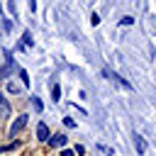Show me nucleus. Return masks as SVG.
Returning <instances> with one entry per match:
<instances>
[{"instance_id":"nucleus-1","label":"nucleus","mask_w":156,"mask_h":156,"mask_svg":"<svg viewBox=\"0 0 156 156\" xmlns=\"http://www.w3.org/2000/svg\"><path fill=\"white\" fill-rule=\"evenodd\" d=\"M24 124H27V115H20V117L12 122V127H10V136L15 139V136H17V134L24 129Z\"/></svg>"},{"instance_id":"nucleus-2","label":"nucleus","mask_w":156,"mask_h":156,"mask_svg":"<svg viewBox=\"0 0 156 156\" xmlns=\"http://www.w3.org/2000/svg\"><path fill=\"white\" fill-rule=\"evenodd\" d=\"M66 141H68V139H66V134H51L46 144H49V146H54V149H58V146H66Z\"/></svg>"},{"instance_id":"nucleus-3","label":"nucleus","mask_w":156,"mask_h":156,"mask_svg":"<svg viewBox=\"0 0 156 156\" xmlns=\"http://www.w3.org/2000/svg\"><path fill=\"white\" fill-rule=\"evenodd\" d=\"M49 136H51L49 127H46L44 122H39V124H37V139H39V141H49Z\"/></svg>"},{"instance_id":"nucleus-4","label":"nucleus","mask_w":156,"mask_h":156,"mask_svg":"<svg viewBox=\"0 0 156 156\" xmlns=\"http://www.w3.org/2000/svg\"><path fill=\"white\" fill-rule=\"evenodd\" d=\"M134 146H136V154L144 156V151H146V141H144L141 134H134Z\"/></svg>"},{"instance_id":"nucleus-5","label":"nucleus","mask_w":156,"mask_h":156,"mask_svg":"<svg viewBox=\"0 0 156 156\" xmlns=\"http://www.w3.org/2000/svg\"><path fill=\"white\" fill-rule=\"evenodd\" d=\"M17 73H20V78H22V85H29V78H27V71H24V68H17Z\"/></svg>"},{"instance_id":"nucleus-6","label":"nucleus","mask_w":156,"mask_h":156,"mask_svg":"<svg viewBox=\"0 0 156 156\" xmlns=\"http://www.w3.org/2000/svg\"><path fill=\"white\" fill-rule=\"evenodd\" d=\"M51 95H54V100L58 102V100H61V88H58V85H51Z\"/></svg>"},{"instance_id":"nucleus-7","label":"nucleus","mask_w":156,"mask_h":156,"mask_svg":"<svg viewBox=\"0 0 156 156\" xmlns=\"http://www.w3.org/2000/svg\"><path fill=\"white\" fill-rule=\"evenodd\" d=\"M22 41H24L27 46H32V44H34V39H32V34H29V32H24V34H22Z\"/></svg>"},{"instance_id":"nucleus-8","label":"nucleus","mask_w":156,"mask_h":156,"mask_svg":"<svg viewBox=\"0 0 156 156\" xmlns=\"http://www.w3.org/2000/svg\"><path fill=\"white\" fill-rule=\"evenodd\" d=\"M32 105H34V110H39V112L44 110V102H41L39 98H32Z\"/></svg>"},{"instance_id":"nucleus-9","label":"nucleus","mask_w":156,"mask_h":156,"mask_svg":"<svg viewBox=\"0 0 156 156\" xmlns=\"http://www.w3.org/2000/svg\"><path fill=\"white\" fill-rule=\"evenodd\" d=\"M0 110H2V112H7V110H10V105H7L5 95H0Z\"/></svg>"},{"instance_id":"nucleus-10","label":"nucleus","mask_w":156,"mask_h":156,"mask_svg":"<svg viewBox=\"0 0 156 156\" xmlns=\"http://www.w3.org/2000/svg\"><path fill=\"white\" fill-rule=\"evenodd\" d=\"M76 154H78V156H83V154H85V146H80V144H76Z\"/></svg>"},{"instance_id":"nucleus-11","label":"nucleus","mask_w":156,"mask_h":156,"mask_svg":"<svg viewBox=\"0 0 156 156\" xmlns=\"http://www.w3.org/2000/svg\"><path fill=\"white\" fill-rule=\"evenodd\" d=\"M63 124H66V127H76V122H73L71 117H66V119H63Z\"/></svg>"},{"instance_id":"nucleus-12","label":"nucleus","mask_w":156,"mask_h":156,"mask_svg":"<svg viewBox=\"0 0 156 156\" xmlns=\"http://www.w3.org/2000/svg\"><path fill=\"white\" fill-rule=\"evenodd\" d=\"M73 154H76V151H71V149H63V151H61V156H73Z\"/></svg>"},{"instance_id":"nucleus-13","label":"nucleus","mask_w":156,"mask_h":156,"mask_svg":"<svg viewBox=\"0 0 156 156\" xmlns=\"http://www.w3.org/2000/svg\"><path fill=\"white\" fill-rule=\"evenodd\" d=\"M0 17H2V7H0Z\"/></svg>"}]
</instances>
